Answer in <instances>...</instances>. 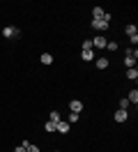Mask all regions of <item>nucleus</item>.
Segmentation results:
<instances>
[{"mask_svg":"<svg viewBox=\"0 0 138 152\" xmlns=\"http://www.w3.org/2000/svg\"><path fill=\"white\" fill-rule=\"evenodd\" d=\"M92 28H94V30H106V28H108V21H104V19L92 21Z\"/></svg>","mask_w":138,"mask_h":152,"instance_id":"obj_7","label":"nucleus"},{"mask_svg":"<svg viewBox=\"0 0 138 152\" xmlns=\"http://www.w3.org/2000/svg\"><path fill=\"white\" fill-rule=\"evenodd\" d=\"M127 99H129V104H138V90H131Z\"/></svg>","mask_w":138,"mask_h":152,"instance_id":"obj_14","label":"nucleus"},{"mask_svg":"<svg viewBox=\"0 0 138 152\" xmlns=\"http://www.w3.org/2000/svg\"><path fill=\"white\" fill-rule=\"evenodd\" d=\"M69 111H72V113H81V111H83V102L72 99V102H69Z\"/></svg>","mask_w":138,"mask_h":152,"instance_id":"obj_5","label":"nucleus"},{"mask_svg":"<svg viewBox=\"0 0 138 152\" xmlns=\"http://www.w3.org/2000/svg\"><path fill=\"white\" fill-rule=\"evenodd\" d=\"M81 56H83V60H92V58H94V53H92V51H83Z\"/></svg>","mask_w":138,"mask_h":152,"instance_id":"obj_18","label":"nucleus"},{"mask_svg":"<svg viewBox=\"0 0 138 152\" xmlns=\"http://www.w3.org/2000/svg\"><path fill=\"white\" fill-rule=\"evenodd\" d=\"M136 58H138V51H136V48H129L127 56H124V65H127V69H131V67L136 65Z\"/></svg>","mask_w":138,"mask_h":152,"instance_id":"obj_1","label":"nucleus"},{"mask_svg":"<svg viewBox=\"0 0 138 152\" xmlns=\"http://www.w3.org/2000/svg\"><path fill=\"white\" fill-rule=\"evenodd\" d=\"M108 67V58H97V69H106Z\"/></svg>","mask_w":138,"mask_h":152,"instance_id":"obj_13","label":"nucleus"},{"mask_svg":"<svg viewBox=\"0 0 138 152\" xmlns=\"http://www.w3.org/2000/svg\"><path fill=\"white\" fill-rule=\"evenodd\" d=\"M21 32H18V28H14V26H5L2 28V37H18Z\"/></svg>","mask_w":138,"mask_h":152,"instance_id":"obj_3","label":"nucleus"},{"mask_svg":"<svg viewBox=\"0 0 138 152\" xmlns=\"http://www.w3.org/2000/svg\"><path fill=\"white\" fill-rule=\"evenodd\" d=\"M127 78H129V81H138V69H136V67L127 69Z\"/></svg>","mask_w":138,"mask_h":152,"instance_id":"obj_10","label":"nucleus"},{"mask_svg":"<svg viewBox=\"0 0 138 152\" xmlns=\"http://www.w3.org/2000/svg\"><path fill=\"white\" fill-rule=\"evenodd\" d=\"M106 44H108V39L104 37V35H97V37L92 39V46H97V48H106Z\"/></svg>","mask_w":138,"mask_h":152,"instance_id":"obj_4","label":"nucleus"},{"mask_svg":"<svg viewBox=\"0 0 138 152\" xmlns=\"http://www.w3.org/2000/svg\"><path fill=\"white\" fill-rule=\"evenodd\" d=\"M69 127H72L69 122H64V120H60V122L55 124V132H60V134H69Z\"/></svg>","mask_w":138,"mask_h":152,"instance_id":"obj_6","label":"nucleus"},{"mask_svg":"<svg viewBox=\"0 0 138 152\" xmlns=\"http://www.w3.org/2000/svg\"><path fill=\"white\" fill-rule=\"evenodd\" d=\"M44 129H46V132H55V122H51V120H46Z\"/></svg>","mask_w":138,"mask_h":152,"instance_id":"obj_16","label":"nucleus"},{"mask_svg":"<svg viewBox=\"0 0 138 152\" xmlns=\"http://www.w3.org/2000/svg\"><path fill=\"white\" fill-rule=\"evenodd\" d=\"M124 32H127L129 37H134V35H138V28H136V23H129L127 28H124Z\"/></svg>","mask_w":138,"mask_h":152,"instance_id":"obj_9","label":"nucleus"},{"mask_svg":"<svg viewBox=\"0 0 138 152\" xmlns=\"http://www.w3.org/2000/svg\"><path fill=\"white\" fill-rule=\"evenodd\" d=\"M39 60H42V65H51V62H53V56H51V53H42Z\"/></svg>","mask_w":138,"mask_h":152,"instance_id":"obj_12","label":"nucleus"},{"mask_svg":"<svg viewBox=\"0 0 138 152\" xmlns=\"http://www.w3.org/2000/svg\"><path fill=\"white\" fill-rule=\"evenodd\" d=\"M48 120H51V122H55V124H58V122H60V120H62V115L58 113V111H51V113H48Z\"/></svg>","mask_w":138,"mask_h":152,"instance_id":"obj_11","label":"nucleus"},{"mask_svg":"<svg viewBox=\"0 0 138 152\" xmlns=\"http://www.w3.org/2000/svg\"><path fill=\"white\" fill-rule=\"evenodd\" d=\"M92 39H85V42H83V51H92Z\"/></svg>","mask_w":138,"mask_h":152,"instance_id":"obj_15","label":"nucleus"},{"mask_svg":"<svg viewBox=\"0 0 138 152\" xmlns=\"http://www.w3.org/2000/svg\"><path fill=\"white\" fill-rule=\"evenodd\" d=\"M106 48H108V51H118V42H108Z\"/></svg>","mask_w":138,"mask_h":152,"instance_id":"obj_19","label":"nucleus"},{"mask_svg":"<svg viewBox=\"0 0 138 152\" xmlns=\"http://www.w3.org/2000/svg\"><path fill=\"white\" fill-rule=\"evenodd\" d=\"M26 152H39V148H37V145H32V143H30V145H28V148H26Z\"/></svg>","mask_w":138,"mask_h":152,"instance_id":"obj_20","label":"nucleus"},{"mask_svg":"<svg viewBox=\"0 0 138 152\" xmlns=\"http://www.w3.org/2000/svg\"><path fill=\"white\" fill-rule=\"evenodd\" d=\"M99 19L110 21V16H108V14H106L104 10H101V7H94V10H92V21H99Z\"/></svg>","mask_w":138,"mask_h":152,"instance_id":"obj_2","label":"nucleus"},{"mask_svg":"<svg viewBox=\"0 0 138 152\" xmlns=\"http://www.w3.org/2000/svg\"><path fill=\"white\" fill-rule=\"evenodd\" d=\"M14 152H26V148H23V145H16V148H14Z\"/></svg>","mask_w":138,"mask_h":152,"instance_id":"obj_21","label":"nucleus"},{"mask_svg":"<svg viewBox=\"0 0 138 152\" xmlns=\"http://www.w3.org/2000/svg\"><path fill=\"white\" fill-rule=\"evenodd\" d=\"M129 113L127 111H122V108H118V113H115V122H127Z\"/></svg>","mask_w":138,"mask_h":152,"instance_id":"obj_8","label":"nucleus"},{"mask_svg":"<svg viewBox=\"0 0 138 152\" xmlns=\"http://www.w3.org/2000/svg\"><path fill=\"white\" fill-rule=\"evenodd\" d=\"M67 122H69V124L78 122V113H69V118H67Z\"/></svg>","mask_w":138,"mask_h":152,"instance_id":"obj_17","label":"nucleus"}]
</instances>
